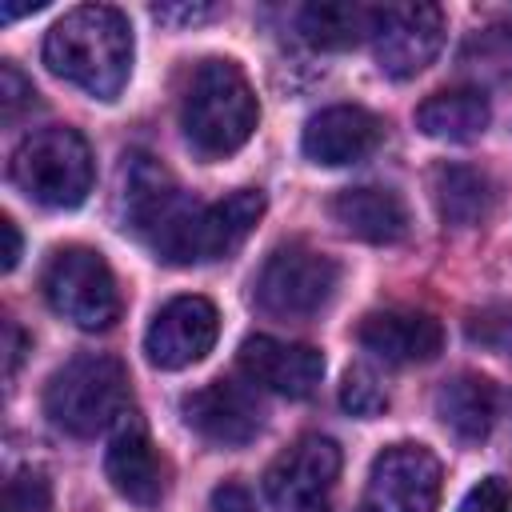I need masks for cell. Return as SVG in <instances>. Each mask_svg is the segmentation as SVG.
<instances>
[{"mask_svg": "<svg viewBox=\"0 0 512 512\" xmlns=\"http://www.w3.org/2000/svg\"><path fill=\"white\" fill-rule=\"evenodd\" d=\"M444 44V8L440 4H384L376 8L372 52L384 76L412 80L420 76Z\"/></svg>", "mask_w": 512, "mask_h": 512, "instance_id": "9c48e42d", "label": "cell"}, {"mask_svg": "<svg viewBox=\"0 0 512 512\" xmlns=\"http://www.w3.org/2000/svg\"><path fill=\"white\" fill-rule=\"evenodd\" d=\"M40 8H44V0H36V4H0V20H16V16L40 12Z\"/></svg>", "mask_w": 512, "mask_h": 512, "instance_id": "4dcf8cb0", "label": "cell"}, {"mask_svg": "<svg viewBox=\"0 0 512 512\" xmlns=\"http://www.w3.org/2000/svg\"><path fill=\"white\" fill-rule=\"evenodd\" d=\"M44 64L52 76L76 84L96 100H116L132 76V24L112 4H80L64 12L44 36Z\"/></svg>", "mask_w": 512, "mask_h": 512, "instance_id": "6da1fadb", "label": "cell"}, {"mask_svg": "<svg viewBox=\"0 0 512 512\" xmlns=\"http://www.w3.org/2000/svg\"><path fill=\"white\" fill-rule=\"evenodd\" d=\"M492 120V104L480 88H444L416 108V128L444 144L476 140Z\"/></svg>", "mask_w": 512, "mask_h": 512, "instance_id": "d6986e66", "label": "cell"}, {"mask_svg": "<svg viewBox=\"0 0 512 512\" xmlns=\"http://www.w3.org/2000/svg\"><path fill=\"white\" fill-rule=\"evenodd\" d=\"M460 512H512V484L504 476H484L460 500Z\"/></svg>", "mask_w": 512, "mask_h": 512, "instance_id": "484cf974", "label": "cell"}, {"mask_svg": "<svg viewBox=\"0 0 512 512\" xmlns=\"http://www.w3.org/2000/svg\"><path fill=\"white\" fill-rule=\"evenodd\" d=\"M12 184L44 208H76L88 200L96 164L76 128H40L24 136L8 164Z\"/></svg>", "mask_w": 512, "mask_h": 512, "instance_id": "5b68a950", "label": "cell"}, {"mask_svg": "<svg viewBox=\"0 0 512 512\" xmlns=\"http://www.w3.org/2000/svg\"><path fill=\"white\" fill-rule=\"evenodd\" d=\"M32 104H36L32 80H24V72H20L12 60H4V64H0V120L12 124V120H20V112L32 108Z\"/></svg>", "mask_w": 512, "mask_h": 512, "instance_id": "d4e9b609", "label": "cell"}, {"mask_svg": "<svg viewBox=\"0 0 512 512\" xmlns=\"http://www.w3.org/2000/svg\"><path fill=\"white\" fill-rule=\"evenodd\" d=\"M104 472H108L112 488L128 504H140V508H156L160 504V496L168 488L164 456L156 452V444L148 436V424L136 412H128L112 428V440H108V452H104Z\"/></svg>", "mask_w": 512, "mask_h": 512, "instance_id": "5bb4252c", "label": "cell"}, {"mask_svg": "<svg viewBox=\"0 0 512 512\" xmlns=\"http://www.w3.org/2000/svg\"><path fill=\"white\" fill-rule=\"evenodd\" d=\"M432 196H436V208H440L444 224L472 228V224H480L492 212L496 188L472 164H440L432 172Z\"/></svg>", "mask_w": 512, "mask_h": 512, "instance_id": "44dd1931", "label": "cell"}, {"mask_svg": "<svg viewBox=\"0 0 512 512\" xmlns=\"http://www.w3.org/2000/svg\"><path fill=\"white\" fill-rule=\"evenodd\" d=\"M336 284H340L336 260L292 240L264 256L260 272L252 276V300L268 316L308 320L336 296Z\"/></svg>", "mask_w": 512, "mask_h": 512, "instance_id": "52a82bcc", "label": "cell"}, {"mask_svg": "<svg viewBox=\"0 0 512 512\" xmlns=\"http://www.w3.org/2000/svg\"><path fill=\"white\" fill-rule=\"evenodd\" d=\"M436 416L460 440H484L496 424V384L480 372H456L436 388Z\"/></svg>", "mask_w": 512, "mask_h": 512, "instance_id": "ac0fdd59", "label": "cell"}, {"mask_svg": "<svg viewBox=\"0 0 512 512\" xmlns=\"http://www.w3.org/2000/svg\"><path fill=\"white\" fill-rule=\"evenodd\" d=\"M360 344L384 364H428L444 348V328L420 308H384L360 320Z\"/></svg>", "mask_w": 512, "mask_h": 512, "instance_id": "2e32d148", "label": "cell"}, {"mask_svg": "<svg viewBox=\"0 0 512 512\" xmlns=\"http://www.w3.org/2000/svg\"><path fill=\"white\" fill-rule=\"evenodd\" d=\"M464 332L472 344L496 352V356H512V304L500 300V304H484L480 312H472L464 320Z\"/></svg>", "mask_w": 512, "mask_h": 512, "instance_id": "7402d4cb", "label": "cell"}, {"mask_svg": "<svg viewBox=\"0 0 512 512\" xmlns=\"http://www.w3.org/2000/svg\"><path fill=\"white\" fill-rule=\"evenodd\" d=\"M4 328H8V376H12L16 364H20V352H24V336H20V328H16L12 320H8Z\"/></svg>", "mask_w": 512, "mask_h": 512, "instance_id": "f546056e", "label": "cell"}, {"mask_svg": "<svg viewBox=\"0 0 512 512\" xmlns=\"http://www.w3.org/2000/svg\"><path fill=\"white\" fill-rule=\"evenodd\" d=\"M300 36L312 48L324 52H340V48H356V44H372V28H376V8L372 4H304L296 16Z\"/></svg>", "mask_w": 512, "mask_h": 512, "instance_id": "ffe728a7", "label": "cell"}, {"mask_svg": "<svg viewBox=\"0 0 512 512\" xmlns=\"http://www.w3.org/2000/svg\"><path fill=\"white\" fill-rule=\"evenodd\" d=\"M260 216H264V192H256V188H236L212 204H196V200L180 196L144 244L164 264H176V268L228 260L248 240V232L256 228Z\"/></svg>", "mask_w": 512, "mask_h": 512, "instance_id": "7a4b0ae2", "label": "cell"}, {"mask_svg": "<svg viewBox=\"0 0 512 512\" xmlns=\"http://www.w3.org/2000/svg\"><path fill=\"white\" fill-rule=\"evenodd\" d=\"M220 336V312L204 296H172L144 332V356L152 368L180 372L200 364Z\"/></svg>", "mask_w": 512, "mask_h": 512, "instance_id": "8fae6325", "label": "cell"}, {"mask_svg": "<svg viewBox=\"0 0 512 512\" xmlns=\"http://www.w3.org/2000/svg\"><path fill=\"white\" fill-rule=\"evenodd\" d=\"M256 120H260V104L236 60L196 64L180 100V128L200 156L208 160L232 156L236 148L248 144Z\"/></svg>", "mask_w": 512, "mask_h": 512, "instance_id": "3957f363", "label": "cell"}, {"mask_svg": "<svg viewBox=\"0 0 512 512\" xmlns=\"http://www.w3.org/2000/svg\"><path fill=\"white\" fill-rule=\"evenodd\" d=\"M340 448L328 436H300L264 472V496L276 512H332Z\"/></svg>", "mask_w": 512, "mask_h": 512, "instance_id": "ba28073f", "label": "cell"}, {"mask_svg": "<svg viewBox=\"0 0 512 512\" xmlns=\"http://www.w3.org/2000/svg\"><path fill=\"white\" fill-rule=\"evenodd\" d=\"M380 140H384L380 116H372L360 104H332V108H320L316 116H308L300 148L312 164L340 168V164H356L368 152H376Z\"/></svg>", "mask_w": 512, "mask_h": 512, "instance_id": "9a60e30c", "label": "cell"}, {"mask_svg": "<svg viewBox=\"0 0 512 512\" xmlns=\"http://www.w3.org/2000/svg\"><path fill=\"white\" fill-rule=\"evenodd\" d=\"M0 232H4V272H12L16 260H20V232H16V224L8 216L0 220Z\"/></svg>", "mask_w": 512, "mask_h": 512, "instance_id": "f1b7e54d", "label": "cell"}, {"mask_svg": "<svg viewBox=\"0 0 512 512\" xmlns=\"http://www.w3.org/2000/svg\"><path fill=\"white\" fill-rule=\"evenodd\" d=\"M0 512H52V484L36 468H20L4 484Z\"/></svg>", "mask_w": 512, "mask_h": 512, "instance_id": "cb8c5ba5", "label": "cell"}, {"mask_svg": "<svg viewBox=\"0 0 512 512\" xmlns=\"http://www.w3.org/2000/svg\"><path fill=\"white\" fill-rule=\"evenodd\" d=\"M340 404H344V412H352L360 420H372L388 408V392H384V384L376 380L372 368H348L344 384H340Z\"/></svg>", "mask_w": 512, "mask_h": 512, "instance_id": "603a6c76", "label": "cell"}, {"mask_svg": "<svg viewBox=\"0 0 512 512\" xmlns=\"http://www.w3.org/2000/svg\"><path fill=\"white\" fill-rule=\"evenodd\" d=\"M332 220L364 244H400L412 228L408 204L392 188H344L332 196Z\"/></svg>", "mask_w": 512, "mask_h": 512, "instance_id": "e0dca14e", "label": "cell"}, {"mask_svg": "<svg viewBox=\"0 0 512 512\" xmlns=\"http://www.w3.org/2000/svg\"><path fill=\"white\" fill-rule=\"evenodd\" d=\"M440 460L424 444H392L372 460L364 508L368 512H436L440 504Z\"/></svg>", "mask_w": 512, "mask_h": 512, "instance_id": "30bf717a", "label": "cell"}, {"mask_svg": "<svg viewBox=\"0 0 512 512\" xmlns=\"http://www.w3.org/2000/svg\"><path fill=\"white\" fill-rule=\"evenodd\" d=\"M180 412L192 432H200L208 444H220V448H244L264 428V408L256 392L240 380H212L188 392Z\"/></svg>", "mask_w": 512, "mask_h": 512, "instance_id": "7c38bea8", "label": "cell"}, {"mask_svg": "<svg viewBox=\"0 0 512 512\" xmlns=\"http://www.w3.org/2000/svg\"><path fill=\"white\" fill-rule=\"evenodd\" d=\"M216 12H220L216 4H156L152 8V16L160 24H196V20H208Z\"/></svg>", "mask_w": 512, "mask_h": 512, "instance_id": "4316f807", "label": "cell"}, {"mask_svg": "<svg viewBox=\"0 0 512 512\" xmlns=\"http://www.w3.org/2000/svg\"><path fill=\"white\" fill-rule=\"evenodd\" d=\"M44 300L56 316L84 332H104L120 320V288L108 260L88 244H64L44 264Z\"/></svg>", "mask_w": 512, "mask_h": 512, "instance_id": "8992f818", "label": "cell"}, {"mask_svg": "<svg viewBox=\"0 0 512 512\" xmlns=\"http://www.w3.org/2000/svg\"><path fill=\"white\" fill-rule=\"evenodd\" d=\"M240 372L248 376V384L288 396V400H304L320 388L324 376V356L312 344H296V340H280V336H248L236 352Z\"/></svg>", "mask_w": 512, "mask_h": 512, "instance_id": "4fadbf2b", "label": "cell"}, {"mask_svg": "<svg viewBox=\"0 0 512 512\" xmlns=\"http://www.w3.org/2000/svg\"><path fill=\"white\" fill-rule=\"evenodd\" d=\"M44 412L68 436H100L132 412L128 368L116 356H76L44 384Z\"/></svg>", "mask_w": 512, "mask_h": 512, "instance_id": "277c9868", "label": "cell"}, {"mask_svg": "<svg viewBox=\"0 0 512 512\" xmlns=\"http://www.w3.org/2000/svg\"><path fill=\"white\" fill-rule=\"evenodd\" d=\"M208 512H256V504H252V492L244 488V484H220L216 492H212V500H208Z\"/></svg>", "mask_w": 512, "mask_h": 512, "instance_id": "83f0119b", "label": "cell"}]
</instances>
